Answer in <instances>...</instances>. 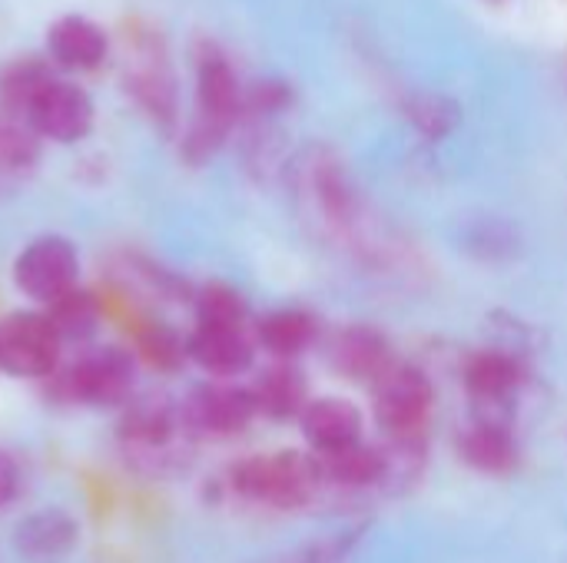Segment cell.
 I'll return each mask as SVG.
<instances>
[{"mask_svg":"<svg viewBox=\"0 0 567 563\" xmlns=\"http://www.w3.org/2000/svg\"><path fill=\"white\" fill-rule=\"evenodd\" d=\"M123 83L126 93L143 106V113L159 126V129H173L176 126V73L166 53V43L150 33V30H136L126 40V70H123Z\"/></svg>","mask_w":567,"mask_h":563,"instance_id":"5b68a950","label":"cell"},{"mask_svg":"<svg viewBox=\"0 0 567 563\" xmlns=\"http://www.w3.org/2000/svg\"><path fill=\"white\" fill-rule=\"evenodd\" d=\"M299 425L312 455H336L362 445V411L355 408V402L339 395L309 402Z\"/></svg>","mask_w":567,"mask_h":563,"instance_id":"9a60e30c","label":"cell"},{"mask_svg":"<svg viewBox=\"0 0 567 563\" xmlns=\"http://www.w3.org/2000/svg\"><path fill=\"white\" fill-rule=\"evenodd\" d=\"M40 159V136L20 116L0 110V169L3 173H27Z\"/></svg>","mask_w":567,"mask_h":563,"instance_id":"484cf974","label":"cell"},{"mask_svg":"<svg viewBox=\"0 0 567 563\" xmlns=\"http://www.w3.org/2000/svg\"><path fill=\"white\" fill-rule=\"evenodd\" d=\"M53 70L40 56H17L0 66V110L10 116L27 119V110L33 100L53 83Z\"/></svg>","mask_w":567,"mask_h":563,"instance_id":"44dd1931","label":"cell"},{"mask_svg":"<svg viewBox=\"0 0 567 563\" xmlns=\"http://www.w3.org/2000/svg\"><path fill=\"white\" fill-rule=\"evenodd\" d=\"M93 119H96V110H93L90 93L66 80H53L27 110V123L33 126V133L40 139L63 143V146L86 139L93 129Z\"/></svg>","mask_w":567,"mask_h":563,"instance_id":"30bf717a","label":"cell"},{"mask_svg":"<svg viewBox=\"0 0 567 563\" xmlns=\"http://www.w3.org/2000/svg\"><path fill=\"white\" fill-rule=\"evenodd\" d=\"M47 50L50 60L63 70H96L110 53V40L90 17L66 13L47 30Z\"/></svg>","mask_w":567,"mask_h":563,"instance_id":"2e32d148","label":"cell"},{"mask_svg":"<svg viewBox=\"0 0 567 563\" xmlns=\"http://www.w3.org/2000/svg\"><path fill=\"white\" fill-rule=\"evenodd\" d=\"M196 325H219V329H249V302L229 282H206L193 292Z\"/></svg>","mask_w":567,"mask_h":563,"instance_id":"603a6c76","label":"cell"},{"mask_svg":"<svg viewBox=\"0 0 567 563\" xmlns=\"http://www.w3.org/2000/svg\"><path fill=\"white\" fill-rule=\"evenodd\" d=\"M405 116L429 139H445L462 126V106L445 93H412L405 100Z\"/></svg>","mask_w":567,"mask_h":563,"instance_id":"d4e9b609","label":"cell"},{"mask_svg":"<svg viewBox=\"0 0 567 563\" xmlns=\"http://www.w3.org/2000/svg\"><path fill=\"white\" fill-rule=\"evenodd\" d=\"M319 471L326 488H346V491H365V488H382L385 478V458L382 448L372 445H355L336 455H316Z\"/></svg>","mask_w":567,"mask_h":563,"instance_id":"ffe728a7","label":"cell"},{"mask_svg":"<svg viewBox=\"0 0 567 563\" xmlns=\"http://www.w3.org/2000/svg\"><path fill=\"white\" fill-rule=\"evenodd\" d=\"M229 488L249 504H262L272 511H299L322 494L326 481L316 455L286 448L236 461L229 468Z\"/></svg>","mask_w":567,"mask_h":563,"instance_id":"7a4b0ae2","label":"cell"},{"mask_svg":"<svg viewBox=\"0 0 567 563\" xmlns=\"http://www.w3.org/2000/svg\"><path fill=\"white\" fill-rule=\"evenodd\" d=\"M63 338L47 312L17 309L0 319V372L10 378L47 382L60 368Z\"/></svg>","mask_w":567,"mask_h":563,"instance_id":"52a82bcc","label":"cell"},{"mask_svg":"<svg viewBox=\"0 0 567 563\" xmlns=\"http://www.w3.org/2000/svg\"><path fill=\"white\" fill-rule=\"evenodd\" d=\"M80 544V524L63 508L27 514L13 528V551L27 563H63Z\"/></svg>","mask_w":567,"mask_h":563,"instance_id":"5bb4252c","label":"cell"},{"mask_svg":"<svg viewBox=\"0 0 567 563\" xmlns=\"http://www.w3.org/2000/svg\"><path fill=\"white\" fill-rule=\"evenodd\" d=\"M329 365L346 378L359 385H375L392 365V345L389 338L372 325H346L329 342Z\"/></svg>","mask_w":567,"mask_h":563,"instance_id":"7c38bea8","label":"cell"},{"mask_svg":"<svg viewBox=\"0 0 567 563\" xmlns=\"http://www.w3.org/2000/svg\"><path fill=\"white\" fill-rule=\"evenodd\" d=\"M292 103V86L286 80H276V76H266V80H256L246 86V100H243V119H272L279 116L286 106Z\"/></svg>","mask_w":567,"mask_h":563,"instance_id":"4316f807","label":"cell"},{"mask_svg":"<svg viewBox=\"0 0 567 563\" xmlns=\"http://www.w3.org/2000/svg\"><path fill=\"white\" fill-rule=\"evenodd\" d=\"M458 458L482 475H512L518 465V441L508 425L475 421L458 435Z\"/></svg>","mask_w":567,"mask_h":563,"instance_id":"e0dca14e","label":"cell"},{"mask_svg":"<svg viewBox=\"0 0 567 563\" xmlns=\"http://www.w3.org/2000/svg\"><path fill=\"white\" fill-rule=\"evenodd\" d=\"M485 3H492V7H502V3H508V0H485Z\"/></svg>","mask_w":567,"mask_h":563,"instance_id":"f1b7e54d","label":"cell"},{"mask_svg":"<svg viewBox=\"0 0 567 563\" xmlns=\"http://www.w3.org/2000/svg\"><path fill=\"white\" fill-rule=\"evenodd\" d=\"M246 90L226 56V50L213 40L196 46V119L183 136V159L189 166L209 163L236 123H243Z\"/></svg>","mask_w":567,"mask_h":563,"instance_id":"6da1fadb","label":"cell"},{"mask_svg":"<svg viewBox=\"0 0 567 563\" xmlns=\"http://www.w3.org/2000/svg\"><path fill=\"white\" fill-rule=\"evenodd\" d=\"M259 415L252 388L239 385H196L183 402H179V421L186 438L193 441H223L243 435L252 418Z\"/></svg>","mask_w":567,"mask_h":563,"instance_id":"ba28073f","label":"cell"},{"mask_svg":"<svg viewBox=\"0 0 567 563\" xmlns=\"http://www.w3.org/2000/svg\"><path fill=\"white\" fill-rule=\"evenodd\" d=\"M17 491H20V468L7 451H0V511L17 498Z\"/></svg>","mask_w":567,"mask_h":563,"instance_id":"83f0119b","label":"cell"},{"mask_svg":"<svg viewBox=\"0 0 567 563\" xmlns=\"http://www.w3.org/2000/svg\"><path fill=\"white\" fill-rule=\"evenodd\" d=\"M252 398H256L259 415H266L269 421L302 418V411L309 405V382L302 378V372L292 362H276L272 368H266L256 378Z\"/></svg>","mask_w":567,"mask_h":563,"instance_id":"d6986e66","label":"cell"},{"mask_svg":"<svg viewBox=\"0 0 567 563\" xmlns=\"http://www.w3.org/2000/svg\"><path fill=\"white\" fill-rule=\"evenodd\" d=\"M176 438H186L179 421V405L169 398H133L120 418V441L133 455H166Z\"/></svg>","mask_w":567,"mask_h":563,"instance_id":"8fae6325","label":"cell"},{"mask_svg":"<svg viewBox=\"0 0 567 563\" xmlns=\"http://www.w3.org/2000/svg\"><path fill=\"white\" fill-rule=\"evenodd\" d=\"M50 382L60 402H73L86 408H126L133 402L136 358L130 348L100 345L83 352L63 372L56 368Z\"/></svg>","mask_w":567,"mask_h":563,"instance_id":"3957f363","label":"cell"},{"mask_svg":"<svg viewBox=\"0 0 567 563\" xmlns=\"http://www.w3.org/2000/svg\"><path fill=\"white\" fill-rule=\"evenodd\" d=\"M43 312H47L50 325L56 329V335H60L63 342H76V345L90 342V338L96 335L100 322H103L100 299H96L93 292L80 289V285L70 289L66 295H60L56 302H50Z\"/></svg>","mask_w":567,"mask_h":563,"instance_id":"7402d4cb","label":"cell"},{"mask_svg":"<svg viewBox=\"0 0 567 563\" xmlns=\"http://www.w3.org/2000/svg\"><path fill=\"white\" fill-rule=\"evenodd\" d=\"M136 355L146 368H153L159 375H176L189 362L186 338L166 322H146L136 332Z\"/></svg>","mask_w":567,"mask_h":563,"instance_id":"cb8c5ba5","label":"cell"},{"mask_svg":"<svg viewBox=\"0 0 567 563\" xmlns=\"http://www.w3.org/2000/svg\"><path fill=\"white\" fill-rule=\"evenodd\" d=\"M80 252L66 236H40L13 259V285L43 309L76 289Z\"/></svg>","mask_w":567,"mask_h":563,"instance_id":"9c48e42d","label":"cell"},{"mask_svg":"<svg viewBox=\"0 0 567 563\" xmlns=\"http://www.w3.org/2000/svg\"><path fill=\"white\" fill-rule=\"evenodd\" d=\"M252 335L272 358L292 362L319 342V319L306 309H276L256 322Z\"/></svg>","mask_w":567,"mask_h":563,"instance_id":"ac0fdd59","label":"cell"},{"mask_svg":"<svg viewBox=\"0 0 567 563\" xmlns=\"http://www.w3.org/2000/svg\"><path fill=\"white\" fill-rule=\"evenodd\" d=\"M372 415L385 438H425L435 411V385L419 365L395 362L372 388Z\"/></svg>","mask_w":567,"mask_h":563,"instance_id":"8992f818","label":"cell"},{"mask_svg":"<svg viewBox=\"0 0 567 563\" xmlns=\"http://www.w3.org/2000/svg\"><path fill=\"white\" fill-rule=\"evenodd\" d=\"M528 382V365L522 352H512L505 345L478 348L462 365V385L472 402L475 421L508 425L515 418V398Z\"/></svg>","mask_w":567,"mask_h":563,"instance_id":"277c9868","label":"cell"},{"mask_svg":"<svg viewBox=\"0 0 567 563\" xmlns=\"http://www.w3.org/2000/svg\"><path fill=\"white\" fill-rule=\"evenodd\" d=\"M186 355L213 378H236L256 362V335H249V329L196 325L186 335Z\"/></svg>","mask_w":567,"mask_h":563,"instance_id":"4fadbf2b","label":"cell"}]
</instances>
